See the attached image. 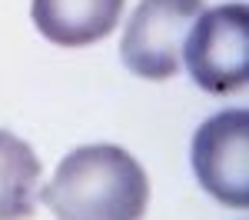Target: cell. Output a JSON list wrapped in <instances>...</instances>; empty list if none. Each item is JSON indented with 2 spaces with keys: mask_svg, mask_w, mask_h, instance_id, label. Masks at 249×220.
<instances>
[{
  "mask_svg": "<svg viewBox=\"0 0 249 220\" xmlns=\"http://www.w3.org/2000/svg\"><path fill=\"white\" fill-rule=\"evenodd\" d=\"M193 170L223 207H249V114L243 107L223 110L196 130Z\"/></svg>",
  "mask_w": 249,
  "mask_h": 220,
  "instance_id": "obj_4",
  "label": "cell"
},
{
  "mask_svg": "<svg viewBox=\"0 0 249 220\" xmlns=\"http://www.w3.org/2000/svg\"><path fill=\"white\" fill-rule=\"evenodd\" d=\"M40 160L27 140L0 130V220L34 217L40 197Z\"/></svg>",
  "mask_w": 249,
  "mask_h": 220,
  "instance_id": "obj_6",
  "label": "cell"
},
{
  "mask_svg": "<svg viewBox=\"0 0 249 220\" xmlns=\"http://www.w3.org/2000/svg\"><path fill=\"white\" fill-rule=\"evenodd\" d=\"M40 197L60 220H136L150 203V180L130 150L93 143L60 160Z\"/></svg>",
  "mask_w": 249,
  "mask_h": 220,
  "instance_id": "obj_1",
  "label": "cell"
},
{
  "mask_svg": "<svg viewBox=\"0 0 249 220\" xmlns=\"http://www.w3.org/2000/svg\"><path fill=\"white\" fill-rule=\"evenodd\" d=\"M199 14L203 0H140L120 43L126 70L143 80L176 77L186 34Z\"/></svg>",
  "mask_w": 249,
  "mask_h": 220,
  "instance_id": "obj_3",
  "label": "cell"
},
{
  "mask_svg": "<svg viewBox=\"0 0 249 220\" xmlns=\"http://www.w3.org/2000/svg\"><path fill=\"white\" fill-rule=\"evenodd\" d=\"M183 57L190 77L206 94H239L249 80V10L223 3L203 10L186 34Z\"/></svg>",
  "mask_w": 249,
  "mask_h": 220,
  "instance_id": "obj_2",
  "label": "cell"
},
{
  "mask_svg": "<svg viewBox=\"0 0 249 220\" xmlns=\"http://www.w3.org/2000/svg\"><path fill=\"white\" fill-rule=\"evenodd\" d=\"M30 17L57 47H90L113 34L123 0H34Z\"/></svg>",
  "mask_w": 249,
  "mask_h": 220,
  "instance_id": "obj_5",
  "label": "cell"
}]
</instances>
